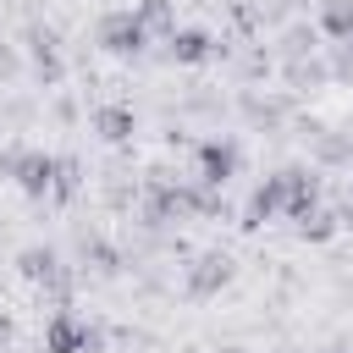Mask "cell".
I'll use <instances>...</instances> for the list:
<instances>
[{
    "label": "cell",
    "instance_id": "1",
    "mask_svg": "<svg viewBox=\"0 0 353 353\" xmlns=\"http://www.w3.org/2000/svg\"><path fill=\"white\" fill-rule=\"evenodd\" d=\"M0 171H6L22 193H33V199H44V193L66 199V193L77 188V165H72V160H61V154H11Z\"/></svg>",
    "mask_w": 353,
    "mask_h": 353
},
{
    "label": "cell",
    "instance_id": "2",
    "mask_svg": "<svg viewBox=\"0 0 353 353\" xmlns=\"http://www.w3.org/2000/svg\"><path fill=\"white\" fill-rule=\"evenodd\" d=\"M94 347V325L77 309H55L44 325V353H88Z\"/></svg>",
    "mask_w": 353,
    "mask_h": 353
},
{
    "label": "cell",
    "instance_id": "3",
    "mask_svg": "<svg viewBox=\"0 0 353 353\" xmlns=\"http://www.w3.org/2000/svg\"><path fill=\"white\" fill-rule=\"evenodd\" d=\"M143 39H149V28L138 22V11H116V17L99 22V44H105L110 55H138Z\"/></svg>",
    "mask_w": 353,
    "mask_h": 353
},
{
    "label": "cell",
    "instance_id": "4",
    "mask_svg": "<svg viewBox=\"0 0 353 353\" xmlns=\"http://www.w3.org/2000/svg\"><path fill=\"white\" fill-rule=\"evenodd\" d=\"M232 171H237V149L232 143H199V182L204 188H221Z\"/></svg>",
    "mask_w": 353,
    "mask_h": 353
},
{
    "label": "cell",
    "instance_id": "5",
    "mask_svg": "<svg viewBox=\"0 0 353 353\" xmlns=\"http://www.w3.org/2000/svg\"><path fill=\"white\" fill-rule=\"evenodd\" d=\"M165 39H171V61H182V66H199V61L215 55V39L199 33V28H171Z\"/></svg>",
    "mask_w": 353,
    "mask_h": 353
},
{
    "label": "cell",
    "instance_id": "6",
    "mask_svg": "<svg viewBox=\"0 0 353 353\" xmlns=\"http://www.w3.org/2000/svg\"><path fill=\"white\" fill-rule=\"evenodd\" d=\"M94 127H99V138L121 143V138L132 132V110H121V105H105V110H94Z\"/></svg>",
    "mask_w": 353,
    "mask_h": 353
},
{
    "label": "cell",
    "instance_id": "7",
    "mask_svg": "<svg viewBox=\"0 0 353 353\" xmlns=\"http://www.w3.org/2000/svg\"><path fill=\"white\" fill-rule=\"evenodd\" d=\"M22 276L28 281H55V248H28L22 254Z\"/></svg>",
    "mask_w": 353,
    "mask_h": 353
},
{
    "label": "cell",
    "instance_id": "8",
    "mask_svg": "<svg viewBox=\"0 0 353 353\" xmlns=\"http://www.w3.org/2000/svg\"><path fill=\"white\" fill-rule=\"evenodd\" d=\"M138 22H143V28H160V33H171V28H176V11H171L165 0H143V6H138Z\"/></svg>",
    "mask_w": 353,
    "mask_h": 353
},
{
    "label": "cell",
    "instance_id": "9",
    "mask_svg": "<svg viewBox=\"0 0 353 353\" xmlns=\"http://www.w3.org/2000/svg\"><path fill=\"white\" fill-rule=\"evenodd\" d=\"M199 265H204V270L193 276V292H210V287H221V281L232 276V270H226V259H199Z\"/></svg>",
    "mask_w": 353,
    "mask_h": 353
},
{
    "label": "cell",
    "instance_id": "10",
    "mask_svg": "<svg viewBox=\"0 0 353 353\" xmlns=\"http://www.w3.org/2000/svg\"><path fill=\"white\" fill-rule=\"evenodd\" d=\"M325 28H331L336 39H353V6H342V0L325 6Z\"/></svg>",
    "mask_w": 353,
    "mask_h": 353
},
{
    "label": "cell",
    "instance_id": "11",
    "mask_svg": "<svg viewBox=\"0 0 353 353\" xmlns=\"http://www.w3.org/2000/svg\"><path fill=\"white\" fill-rule=\"evenodd\" d=\"M325 353H342V347H325Z\"/></svg>",
    "mask_w": 353,
    "mask_h": 353
}]
</instances>
